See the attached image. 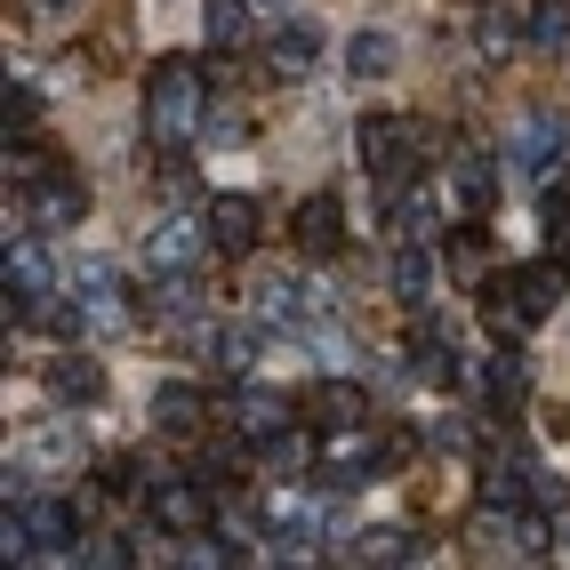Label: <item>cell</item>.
Masks as SVG:
<instances>
[{
  "label": "cell",
  "mask_w": 570,
  "mask_h": 570,
  "mask_svg": "<svg viewBox=\"0 0 570 570\" xmlns=\"http://www.w3.org/2000/svg\"><path fill=\"white\" fill-rule=\"evenodd\" d=\"M514 289H522L530 322H547V314L562 306V289H570V265H562V257H547V265H530V274H514Z\"/></svg>",
  "instance_id": "14"
},
{
  "label": "cell",
  "mask_w": 570,
  "mask_h": 570,
  "mask_svg": "<svg viewBox=\"0 0 570 570\" xmlns=\"http://www.w3.org/2000/svg\"><path fill=\"white\" fill-rule=\"evenodd\" d=\"M265 57H274V72H289V81L314 72L322 65V24H282L274 41H265Z\"/></svg>",
  "instance_id": "11"
},
{
  "label": "cell",
  "mask_w": 570,
  "mask_h": 570,
  "mask_svg": "<svg viewBox=\"0 0 570 570\" xmlns=\"http://www.w3.org/2000/svg\"><path fill=\"white\" fill-rule=\"evenodd\" d=\"M202 24L217 49H242L249 41V0H202Z\"/></svg>",
  "instance_id": "19"
},
{
  "label": "cell",
  "mask_w": 570,
  "mask_h": 570,
  "mask_svg": "<svg viewBox=\"0 0 570 570\" xmlns=\"http://www.w3.org/2000/svg\"><path fill=\"white\" fill-rule=\"evenodd\" d=\"M209 242H217V234H209V217H202V225H194V217H161L154 234H145V257H154L161 274H185V265H194Z\"/></svg>",
  "instance_id": "5"
},
{
  "label": "cell",
  "mask_w": 570,
  "mask_h": 570,
  "mask_svg": "<svg viewBox=\"0 0 570 570\" xmlns=\"http://www.w3.org/2000/svg\"><path fill=\"white\" fill-rule=\"evenodd\" d=\"M24 459H41V466H81V434H72V426H41Z\"/></svg>",
  "instance_id": "24"
},
{
  "label": "cell",
  "mask_w": 570,
  "mask_h": 570,
  "mask_svg": "<svg viewBox=\"0 0 570 570\" xmlns=\"http://www.w3.org/2000/svg\"><path fill=\"white\" fill-rule=\"evenodd\" d=\"M234 434H249V442H274V434H282V394L242 386V394H234Z\"/></svg>",
  "instance_id": "15"
},
{
  "label": "cell",
  "mask_w": 570,
  "mask_h": 570,
  "mask_svg": "<svg viewBox=\"0 0 570 570\" xmlns=\"http://www.w3.org/2000/svg\"><path fill=\"white\" fill-rule=\"evenodd\" d=\"M194 346H202L225 377H249V362L265 354V330H257V322H225V330H202Z\"/></svg>",
  "instance_id": "8"
},
{
  "label": "cell",
  "mask_w": 570,
  "mask_h": 570,
  "mask_svg": "<svg viewBox=\"0 0 570 570\" xmlns=\"http://www.w3.org/2000/svg\"><path fill=\"white\" fill-rule=\"evenodd\" d=\"M490 394H499V402H522V354H514V346L490 354Z\"/></svg>",
  "instance_id": "26"
},
{
  "label": "cell",
  "mask_w": 570,
  "mask_h": 570,
  "mask_svg": "<svg viewBox=\"0 0 570 570\" xmlns=\"http://www.w3.org/2000/svg\"><path fill=\"white\" fill-rule=\"evenodd\" d=\"M426 282H434V265H426V249H417V234H402V249H394V297H426Z\"/></svg>",
  "instance_id": "21"
},
{
  "label": "cell",
  "mask_w": 570,
  "mask_h": 570,
  "mask_svg": "<svg viewBox=\"0 0 570 570\" xmlns=\"http://www.w3.org/2000/svg\"><path fill=\"white\" fill-rule=\"evenodd\" d=\"M554 145H562V129L547 121V112H530V121H514V137H507V169H514V177H530V185H547Z\"/></svg>",
  "instance_id": "6"
},
{
  "label": "cell",
  "mask_w": 570,
  "mask_h": 570,
  "mask_svg": "<svg viewBox=\"0 0 570 570\" xmlns=\"http://www.w3.org/2000/svg\"><path fill=\"white\" fill-rule=\"evenodd\" d=\"M514 547H522V554H547V547H554V530H547L539 514L522 507V514H514Z\"/></svg>",
  "instance_id": "28"
},
{
  "label": "cell",
  "mask_w": 570,
  "mask_h": 570,
  "mask_svg": "<svg viewBox=\"0 0 570 570\" xmlns=\"http://www.w3.org/2000/svg\"><path fill=\"white\" fill-rule=\"evenodd\" d=\"M81 217H89V194H81V185H65V177H41V185H32V225H41V234L81 225Z\"/></svg>",
  "instance_id": "10"
},
{
  "label": "cell",
  "mask_w": 570,
  "mask_h": 570,
  "mask_svg": "<svg viewBox=\"0 0 570 570\" xmlns=\"http://www.w3.org/2000/svg\"><path fill=\"white\" fill-rule=\"evenodd\" d=\"M394 154H410V129L394 121V112H370V121H362V169L394 177Z\"/></svg>",
  "instance_id": "13"
},
{
  "label": "cell",
  "mask_w": 570,
  "mask_h": 570,
  "mask_svg": "<svg viewBox=\"0 0 570 570\" xmlns=\"http://www.w3.org/2000/svg\"><path fill=\"white\" fill-rule=\"evenodd\" d=\"M289 225H297V242H306L314 257H330L337 242H346V217H337V202H330V194H314V202H297V217H289Z\"/></svg>",
  "instance_id": "12"
},
{
  "label": "cell",
  "mask_w": 570,
  "mask_h": 570,
  "mask_svg": "<svg viewBox=\"0 0 570 570\" xmlns=\"http://www.w3.org/2000/svg\"><path fill=\"white\" fill-rule=\"evenodd\" d=\"M490 202H499V177H490V161H474V154H466V161H459V209H474V217H482Z\"/></svg>",
  "instance_id": "23"
},
{
  "label": "cell",
  "mask_w": 570,
  "mask_h": 570,
  "mask_svg": "<svg viewBox=\"0 0 570 570\" xmlns=\"http://www.w3.org/2000/svg\"><path fill=\"white\" fill-rule=\"evenodd\" d=\"M257 322H282V330H297V322H314V289L297 282V274H257Z\"/></svg>",
  "instance_id": "7"
},
{
  "label": "cell",
  "mask_w": 570,
  "mask_h": 570,
  "mask_svg": "<svg viewBox=\"0 0 570 570\" xmlns=\"http://www.w3.org/2000/svg\"><path fill=\"white\" fill-rule=\"evenodd\" d=\"M0 282H9V314H41L49 306V257H41V242H9Z\"/></svg>",
  "instance_id": "4"
},
{
  "label": "cell",
  "mask_w": 570,
  "mask_h": 570,
  "mask_svg": "<svg viewBox=\"0 0 570 570\" xmlns=\"http://www.w3.org/2000/svg\"><path fill=\"white\" fill-rule=\"evenodd\" d=\"M72 289H81V330H129V306H121V282H112L105 257H81V274H72Z\"/></svg>",
  "instance_id": "3"
},
{
  "label": "cell",
  "mask_w": 570,
  "mask_h": 570,
  "mask_svg": "<svg viewBox=\"0 0 570 570\" xmlns=\"http://www.w3.org/2000/svg\"><path fill=\"white\" fill-rule=\"evenodd\" d=\"M202 417H209V402H202L194 386H161V394H154V426H161V434H202Z\"/></svg>",
  "instance_id": "16"
},
{
  "label": "cell",
  "mask_w": 570,
  "mask_h": 570,
  "mask_svg": "<svg viewBox=\"0 0 570 570\" xmlns=\"http://www.w3.org/2000/svg\"><path fill=\"white\" fill-rule=\"evenodd\" d=\"M49 394H57V402H97V394H105V370L81 362V354H72V362H49Z\"/></svg>",
  "instance_id": "17"
},
{
  "label": "cell",
  "mask_w": 570,
  "mask_h": 570,
  "mask_svg": "<svg viewBox=\"0 0 570 570\" xmlns=\"http://www.w3.org/2000/svg\"><path fill=\"white\" fill-rule=\"evenodd\" d=\"M562 32H570V0H530L522 41H530V49H562Z\"/></svg>",
  "instance_id": "20"
},
{
  "label": "cell",
  "mask_w": 570,
  "mask_h": 570,
  "mask_svg": "<svg viewBox=\"0 0 570 570\" xmlns=\"http://www.w3.org/2000/svg\"><path fill=\"white\" fill-rule=\"evenodd\" d=\"M362 410H370L362 386H322V394H314V417H322V426H362Z\"/></svg>",
  "instance_id": "22"
},
{
  "label": "cell",
  "mask_w": 570,
  "mask_h": 570,
  "mask_svg": "<svg viewBox=\"0 0 570 570\" xmlns=\"http://www.w3.org/2000/svg\"><path fill=\"white\" fill-rule=\"evenodd\" d=\"M482 57H490V65L514 57V24H507V17H490V24H482Z\"/></svg>",
  "instance_id": "29"
},
{
  "label": "cell",
  "mask_w": 570,
  "mask_h": 570,
  "mask_svg": "<svg viewBox=\"0 0 570 570\" xmlns=\"http://www.w3.org/2000/svg\"><path fill=\"white\" fill-rule=\"evenodd\" d=\"M72 562H89V570H121V562H129V547H121V539H105V530H89V539L72 547Z\"/></svg>",
  "instance_id": "27"
},
{
  "label": "cell",
  "mask_w": 570,
  "mask_h": 570,
  "mask_svg": "<svg viewBox=\"0 0 570 570\" xmlns=\"http://www.w3.org/2000/svg\"><path fill=\"white\" fill-rule=\"evenodd\" d=\"M202 72L185 65V57H161L154 65V81H145V129H154V145H194L202 137Z\"/></svg>",
  "instance_id": "1"
},
{
  "label": "cell",
  "mask_w": 570,
  "mask_h": 570,
  "mask_svg": "<svg viewBox=\"0 0 570 570\" xmlns=\"http://www.w3.org/2000/svg\"><path fill=\"white\" fill-rule=\"evenodd\" d=\"M257 202L249 194H217L209 202V234H217V249H257Z\"/></svg>",
  "instance_id": "9"
},
{
  "label": "cell",
  "mask_w": 570,
  "mask_h": 570,
  "mask_svg": "<svg viewBox=\"0 0 570 570\" xmlns=\"http://www.w3.org/2000/svg\"><path fill=\"white\" fill-rule=\"evenodd\" d=\"M145 514H154V530H169V539H194L217 514V490L209 482H161L154 499H145Z\"/></svg>",
  "instance_id": "2"
},
{
  "label": "cell",
  "mask_w": 570,
  "mask_h": 570,
  "mask_svg": "<svg viewBox=\"0 0 570 570\" xmlns=\"http://www.w3.org/2000/svg\"><path fill=\"white\" fill-rule=\"evenodd\" d=\"M394 32H354V49H346V65H354V81H386L394 72Z\"/></svg>",
  "instance_id": "18"
},
{
  "label": "cell",
  "mask_w": 570,
  "mask_h": 570,
  "mask_svg": "<svg viewBox=\"0 0 570 570\" xmlns=\"http://www.w3.org/2000/svg\"><path fill=\"white\" fill-rule=\"evenodd\" d=\"M402 554H410V547H402V530H362L346 562H370V570H377V562H402Z\"/></svg>",
  "instance_id": "25"
}]
</instances>
